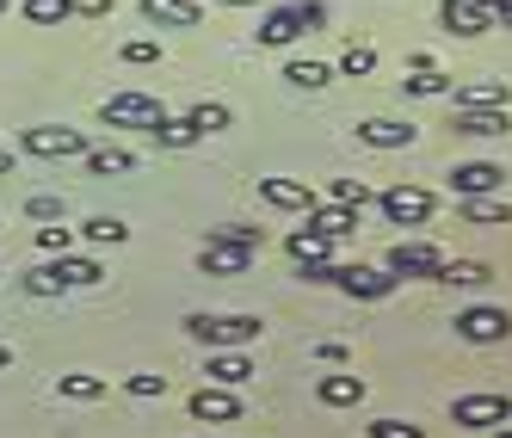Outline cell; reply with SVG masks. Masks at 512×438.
<instances>
[{
	"instance_id": "6da1fadb",
	"label": "cell",
	"mask_w": 512,
	"mask_h": 438,
	"mask_svg": "<svg viewBox=\"0 0 512 438\" xmlns=\"http://www.w3.org/2000/svg\"><path fill=\"white\" fill-rule=\"evenodd\" d=\"M105 272H99V260H81V253H50V260L38 266V272H25L19 284L31 290V297H62V290H87V284H99Z\"/></svg>"
},
{
	"instance_id": "7a4b0ae2",
	"label": "cell",
	"mask_w": 512,
	"mask_h": 438,
	"mask_svg": "<svg viewBox=\"0 0 512 438\" xmlns=\"http://www.w3.org/2000/svg\"><path fill=\"white\" fill-rule=\"evenodd\" d=\"M186 334L198 346H210V352L253 346V340H260V315H210V309H198V315H186Z\"/></svg>"
},
{
	"instance_id": "3957f363",
	"label": "cell",
	"mask_w": 512,
	"mask_h": 438,
	"mask_svg": "<svg viewBox=\"0 0 512 438\" xmlns=\"http://www.w3.org/2000/svg\"><path fill=\"white\" fill-rule=\"evenodd\" d=\"M19 149L38 155V161H75V155L93 149V142H87V130H68V124H31L19 136Z\"/></svg>"
},
{
	"instance_id": "277c9868",
	"label": "cell",
	"mask_w": 512,
	"mask_h": 438,
	"mask_svg": "<svg viewBox=\"0 0 512 438\" xmlns=\"http://www.w3.org/2000/svg\"><path fill=\"white\" fill-rule=\"evenodd\" d=\"M167 112H161V99L155 93H112V99H105L99 105V124H112V130H155Z\"/></svg>"
},
{
	"instance_id": "5b68a950",
	"label": "cell",
	"mask_w": 512,
	"mask_h": 438,
	"mask_svg": "<svg viewBox=\"0 0 512 438\" xmlns=\"http://www.w3.org/2000/svg\"><path fill=\"white\" fill-rule=\"evenodd\" d=\"M334 284L346 290V297H358V303H383V297H395V272L389 266H334Z\"/></svg>"
},
{
	"instance_id": "8992f818",
	"label": "cell",
	"mask_w": 512,
	"mask_h": 438,
	"mask_svg": "<svg viewBox=\"0 0 512 438\" xmlns=\"http://www.w3.org/2000/svg\"><path fill=\"white\" fill-rule=\"evenodd\" d=\"M383 266H389L395 278H438V266H445V253H438L432 241H395Z\"/></svg>"
},
{
	"instance_id": "52a82bcc",
	"label": "cell",
	"mask_w": 512,
	"mask_h": 438,
	"mask_svg": "<svg viewBox=\"0 0 512 438\" xmlns=\"http://www.w3.org/2000/svg\"><path fill=\"white\" fill-rule=\"evenodd\" d=\"M506 334H512V315L506 309H488L482 303V309H463L457 315V340H469V346H500Z\"/></svg>"
},
{
	"instance_id": "ba28073f",
	"label": "cell",
	"mask_w": 512,
	"mask_h": 438,
	"mask_svg": "<svg viewBox=\"0 0 512 438\" xmlns=\"http://www.w3.org/2000/svg\"><path fill=\"white\" fill-rule=\"evenodd\" d=\"M457 426H469V432H494V426H506L512 420V401L506 395H457Z\"/></svg>"
},
{
	"instance_id": "9c48e42d",
	"label": "cell",
	"mask_w": 512,
	"mask_h": 438,
	"mask_svg": "<svg viewBox=\"0 0 512 438\" xmlns=\"http://www.w3.org/2000/svg\"><path fill=\"white\" fill-rule=\"evenodd\" d=\"M377 204H383V216H389L395 229H420L426 216H432V192H420V186H389Z\"/></svg>"
},
{
	"instance_id": "30bf717a",
	"label": "cell",
	"mask_w": 512,
	"mask_h": 438,
	"mask_svg": "<svg viewBox=\"0 0 512 438\" xmlns=\"http://www.w3.org/2000/svg\"><path fill=\"white\" fill-rule=\"evenodd\" d=\"M438 19H445L451 38H482V31H494L488 0H438Z\"/></svg>"
},
{
	"instance_id": "8fae6325",
	"label": "cell",
	"mask_w": 512,
	"mask_h": 438,
	"mask_svg": "<svg viewBox=\"0 0 512 438\" xmlns=\"http://www.w3.org/2000/svg\"><path fill=\"white\" fill-rule=\"evenodd\" d=\"M500 186H506V167H494V161H457L451 167V192L457 198H488Z\"/></svg>"
},
{
	"instance_id": "7c38bea8",
	"label": "cell",
	"mask_w": 512,
	"mask_h": 438,
	"mask_svg": "<svg viewBox=\"0 0 512 438\" xmlns=\"http://www.w3.org/2000/svg\"><path fill=\"white\" fill-rule=\"evenodd\" d=\"M192 420H210V426L241 420V395H235V389H223V383H204V389L192 395Z\"/></svg>"
},
{
	"instance_id": "4fadbf2b",
	"label": "cell",
	"mask_w": 512,
	"mask_h": 438,
	"mask_svg": "<svg viewBox=\"0 0 512 438\" xmlns=\"http://www.w3.org/2000/svg\"><path fill=\"white\" fill-rule=\"evenodd\" d=\"M358 142H371V149H414L420 130L408 118H364L358 124Z\"/></svg>"
},
{
	"instance_id": "5bb4252c",
	"label": "cell",
	"mask_w": 512,
	"mask_h": 438,
	"mask_svg": "<svg viewBox=\"0 0 512 438\" xmlns=\"http://www.w3.org/2000/svg\"><path fill=\"white\" fill-rule=\"evenodd\" d=\"M457 136H506L512 118L500 112V105H457V118H451Z\"/></svg>"
},
{
	"instance_id": "9a60e30c",
	"label": "cell",
	"mask_w": 512,
	"mask_h": 438,
	"mask_svg": "<svg viewBox=\"0 0 512 438\" xmlns=\"http://www.w3.org/2000/svg\"><path fill=\"white\" fill-rule=\"evenodd\" d=\"M260 253H247V247H223V241H204V253H198V272H210V278H241Z\"/></svg>"
},
{
	"instance_id": "2e32d148",
	"label": "cell",
	"mask_w": 512,
	"mask_h": 438,
	"mask_svg": "<svg viewBox=\"0 0 512 438\" xmlns=\"http://www.w3.org/2000/svg\"><path fill=\"white\" fill-rule=\"evenodd\" d=\"M303 216H309L303 229H315V235H327V241H340V235H352V229H358V210H352V204H321V198H315Z\"/></svg>"
},
{
	"instance_id": "e0dca14e",
	"label": "cell",
	"mask_w": 512,
	"mask_h": 438,
	"mask_svg": "<svg viewBox=\"0 0 512 438\" xmlns=\"http://www.w3.org/2000/svg\"><path fill=\"white\" fill-rule=\"evenodd\" d=\"M210 383H223V389H241V383H253L260 371H253V358H247V346H229V352H210V371H204Z\"/></svg>"
},
{
	"instance_id": "ac0fdd59",
	"label": "cell",
	"mask_w": 512,
	"mask_h": 438,
	"mask_svg": "<svg viewBox=\"0 0 512 438\" xmlns=\"http://www.w3.org/2000/svg\"><path fill=\"white\" fill-rule=\"evenodd\" d=\"M142 19L149 25H173V31H192L204 19L198 0H142Z\"/></svg>"
},
{
	"instance_id": "d6986e66",
	"label": "cell",
	"mask_w": 512,
	"mask_h": 438,
	"mask_svg": "<svg viewBox=\"0 0 512 438\" xmlns=\"http://www.w3.org/2000/svg\"><path fill=\"white\" fill-rule=\"evenodd\" d=\"M297 38H303V13L297 7H272L260 19V44L266 50H284V44H297Z\"/></svg>"
},
{
	"instance_id": "ffe728a7",
	"label": "cell",
	"mask_w": 512,
	"mask_h": 438,
	"mask_svg": "<svg viewBox=\"0 0 512 438\" xmlns=\"http://www.w3.org/2000/svg\"><path fill=\"white\" fill-rule=\"evenodd\" d=\"M315 401H321V408H358V401H364V377H352V371L321 377L315 383Z\"/></svg>"
},
{
	"instance_id": "44dd1931",
	"label": "cell",
	"mask_w": 512,
	"mask_h": 438,
	"mask_svg": "<svg viewBox=\"0 0 512 438\" xmlns=\"http://www.w3.org/2000/svg\"><path fill=\"white\" fill-rule=\"evenodd\" d=\"M260 198L272 210H309L315 192H309V179H260Z\"/></svg>"
},
{
	"instance_id": "7402d4cb",
	"label": "cell",
	"mask_w": 512,
	"mask_h": 438,
	"mask_svg": "<svg viewBox=\"0 0 512 438\" xmlns=\"http://www.w3.org/2000/svg\"><path fill=\"white\" fill-rule=\"evenodd\" d=\"M457 105H500V112H512V87L506 81H451Z\"/></svg>"
},
{
	"instance_id": "603a6c76",
	"label": "cell",
	"mask_w": 512,
	"mask_h": 438,
	"mask_svg": "<svg viewBox=\"0 0 512 438\" xmlns=\"http://www.w3.org/2000/svg\"><path fill=\"white\" fill-rule=\"evenodd\" d=\"M327 247H334V241L315 235V229H290V235H284V253H290L297 266H327Z\"/></svg>"
},
{
	"instance_id": "cb8c5ba5",
	"label": "cell",
	"mask_w": 512,
	"mask_h": 438,
	"mask_svg": "<svg viewBox=\"0 0 512 438\" xmlns=\"http://www.w3.org/2000/svg\"><path fill=\"white\" fill-rule=\"evenodd\" d=\"M105 389H112V383L93 377V371H68V377H56V395H62V401H99Z\"/></svg>"
},
{
	"instance_id": "d4e9b609",
	"label": "cell",
	"mask_w": 512,
	"mask_h": 438,
	"mask_svg": "<svg viewBox=\"0 0 512 438\" xmlns=\"http://www.w3.org/2000/svg\"><path fill=\"white\" fill-rule=\"evenodd\" d=\"M186 118H192V130H198V136H216V130H229V124H235V112H229L223 99H198Z\"/></svg>"
},
{
	"instance_id": "484cf974",
	"label": "cell",
	"mask_w": 512,
	"mask_h": 438,
	"mask_svg": "<svg viewBox=\"0 0 512 438\" xmlns=\"http://www.w3.org/2000/svg\"><path fill=\"white\" fill-rule=\"evenodd\" d=\"M81 161H87V173H93V179H112V173H136V155H130V149H87Z\"/></svg>"
},
{
	"instance_id": "4316f807",
	"label": "cell",
	"mask_w": 512,
	"mask_h": 438,
	"mask_svg": "<svg viewBox=\"0 0 512 438\" xmlns=\"http://www.w3.org/2000/svg\"><path fill=\"white\" fill-rule=\"evenodd\" d=\"M284 81H290V87H303V93H321L327 81H334V68H327V62H303V56H297V62H284Z\"/></svg>"
},
{
	"instance_id": "83f0119b",
	"label": "cell",
	"mask_w": 512,
	"mask_h": 438,
	"mask_svg": "<svg viewBox=\"0 0 512 438\" xmlns=\"http://www.w3.org/2000/svg\"><path fill=\"white\" fill-rule=\"evenodd\" d=\"M457 204H463V223H512V204L494 198V192L488 198H457Z\"/></svg>"
},
{
	"instance_id": "f1b7e54d",
	"label": "cell",
	"mask_w": 512,
	"mask_h": 438,
	"mask_svg": "<svg viewBox=\"0 0 512 438\" xmlns=\"http://www.w3.org/2000/svg\"><path fill=\"white\" fill-rule=\"evenodd\" d=\"M149 136H155V149H192V142H204V136L192 130V118H161Z\"/></svg>"
},
{
	"instance_id": "f546056e",
	"label": "cell",
	"mask_w": 512,
	"mask_h": 438,
	"mask_svg": "<svg viewBox=\"0 0 512 438\" xmlns=\"http://www.w3.org/2000/svg\"><path fill=\"white\" fill-rule=\"evenodd\" d=\"M75 235H87L93 247H124V241H130V229L118 223V216H87V223H81Z\"/></svg>"
},
{
	"instance_id": "4dcf8cb0",
	"label": "cell",
	"mask_w": 512,
	"mask_h": 438,
	"mask_svg": "<svg viewBox=\"0 0 512 438\" xmlns=\"http://www.w3.org/2000/svg\"><path fill=\"white\" fill-rule=\"evenodd\" d=\"M494 272L482 266V260H445L438 266V284H463V290H475V284H488Z\"/></svg>"
},
{
	"instance_id": "1f68e13d",
	"label": "cell",
	"mask_w": 512,
	"mask_h": 438,
	"mask_svg": "<svg viewBox=\"0 0 512 438\" xmlns=\"http://www.w3.org/2000/svg\"><path fill=\"white\" fill-rule=\"evenodd\" d=\"M340 75H346V81L377 75V44H346V50H340Z\"/></svg>"
},
{
	"instance_id": "d6a6232c",
	"label": "cell",
	"mask_w": 512,
	"mask_h": 438,
	"mask_svg": "<svg viewBox=\"0 0 512 438\" xmlns=\"http://www.w3.org/2000/svg\"><path fill=\"white\" fill-rule=\"evenodd\" d=\"M401 93H414V99H438V93H451V75H438V68H414V75L401 81Z\"/></svg>"
},
{
	"instance_id": "836d02e7",
	"label": "cell",
	"mask_w": 512,
	"mask_h": 438,
	"mask_svg": "<svg viewBox=\"0 0 512 438\" xmlns=\"http://www.w3.org/2000/svg\"><path fill=\"white\" fill-rule=\"evenodd\" d=\"M25 19L31 25H62V19H75V0H25Z\"/></svg>"
},
{
	"instance_id": "e575fe53",
	"label": "cell",
	"mask_w": 512,
	"mask_h": 438,
	"mask_svg": "<svg viewBox=\"0 0 512 438\" xmlns=\"http://www.w3.org/2000/svg\"><path fill=\"white\" fill-rule=\"evenodd\" d=\"M210 241H223V247H247V253H260L266 235L260 229H247V223H223V229H210Z\"/></svg>"
},
{
	"instance_id": "d590c367",
	"label": "cell",
	"mask_w": 512,
	"mask_h": 438,
	"mask_svg": "<svg viewBox=\"0 0 512 438\" xmlns=\"http://www.w3.org/2000/svg\"><path fill=\"white\" fill-rule=\"evenodd\" d=\"M327 198H334V204H352V210H364V204H371V186H364V179H334V186H327Z\"/></svg>"
},
{
	"instance_id": "8d00e7d4",
	"label": "cell",
	"mask_w": 512,
	"mask_h": 438,
	"mask_svg": "<svg viewBox=\"0 0 512 438\" xmlns=\"http://www.w3.org/2000/svg\"><path fill=\"white\" fill-rule=\"evenodd\" d=\"M25 216H31V223H62L68 204H62V198H50V192H38V198H25Z\"/></svg>"
},
{
	"instance_id": "74e56055",
	"label": "cell",
	"mask_w": 512,
	"mask_h": 438,
	"mask_svg": "<svg viewBox=\"0 0 512 438\" xmlns=\"http://www.w3.org/2000/svg\"><path fill=\"white\" fill-rule=\"evenodd\" d=\"M124 389H130L136 401H155V395H167V377H155V371H136V377H124Z\"/></svg>"
},
{
	"instance_id": "f35d334b",
	"label": "cell",
	"mask_w": 512,
	"mask_h": 438,
	"mask_svg": "<svg viewBox=\"0 0 512 438\" xmlns=\"http://www.w3.org/2000/svg\"><path fill=\"white\" fill-rule=\"evenodd\" d=\"M124 62H130V68H149V62H161V44H155V38H130V44H124Z\"/></svg>"
},
{
	"instance_id": "ab89813d",
	"label": "cell",
	"mask_w": 512,
	"mask_h": 438,
	"mask_svg": "<svg viewBox=\"0 0 512 438\" xmlns=\"http://www.w3.org/2000/svg\"><path fill=\"white\" fill-rule=\"evenodd\" d=\"M364 432H371V438H426V432H420L414 420H371Z\"/></svg>"
},
{
	"instance_id": "60d3db41",
	"label": "cell",
	"mask_w": 512,
	"mask_h": 438,
	"mask_svg": "<svg viewBox=\"0 0 512 438\" xmlns=\"http://www.w3.org/2000/svg\"><path fill=\"white\" fill-rule=\"evenodd\" d=\"M38 247L44 253H75V229H38Z\"/></svg>"
},
{
	"instance_id": "b9f144b4",
	"label": "cell",
	"mask_w": 512,
	"mask_h": 438,
	"mask_svg": "<svg viewBox=\"0 0 512 438\" xmlns=\"http://www.w3.org/2000/svg\"><path fill=\"white\" fill-rule=\"evenodd\" d=\"M297 13H303V31H321V25H327V7H321V0H297Z\"/></svg>"
},
{
	"instance_id": "7bdbcfd3",
	"label": "cell",
	"mask_w": 512,
	"mask_h": 438,
	"mask_svg": "<svg viewBox=\"0 0 512 438\" xmlns=\"http://www.w3.org/2000/svg\"><path fill=\"white\" fill-rule=\"evenodd\" d=\"M112 7H118V0H75V19H105Z\"/></svg>"
},
{
	"instance_id": "ee69618b",
	"label": "cell",
	"mask_w": 512,
	"mask_h": 438,
	"mask_svg": "<svg viewBox=\"0 0 512 438\" xmlns=\"http://www.w3.org/2000/svg\"><path fill=\"white\" fill-rule=\"evenodd\" d=\"M315 358H321V364H346V346H340V340H321Z\"/></svg>"
},
{
	"instance_id": "f6af8a7d",
	"label": "cell",
	"mask_w": 512,
	"mask_h": 438,
	"mask_svg": "<svg viewBox=\"0 0 512 438\" xmlns=\"http://www.w3.org/2000/svg\"><path fill=\"white\" fill-rule=\"evenodd\" d=\"M0 371H13V346H0Z\"/></svg>"
},
{
	"instance_id": "bcb514c9",
	"label": "cell",
	"mask_w": 512,
	"mask_h": 438,
	"mask_svg": "<svg viewBox=\"0 0 512 438\" xmlns=\"http://www.w3.org/2000/svg\"><path fill=\"white\" fill-rule=\"evenodd\" d=\"M0 173H13V149H0Z\"/></svg>"
},
{
	"instance_id": "7dc6e473",
	"label": "cell",
	"mask_w": 512,
	"mask_h": 438,
	"mask_svg": "<svg viewBox=\"0 0 512 438\" xmlns=\"http://www.w3.org/2000/svg\"><path fill=\"white\" fill-rule=\"evenodd\" d=\"M223 7H260V0H223Z\"/></svg>"
},
{
	"instance_id": "c3c4849f",
	"label": "cell",
	"mask_w": 512,
	"mask_h": 438,
	"mask_svg": "<svg viewBox=\"0 0 512 438\" xmlns=\"http://www.w3.org/2000/svg\"><path fill=\"white\" fill-rule=\"evenodd\" d=\"M494 438H512V426H494Z\"/></svg>"
},
{
	"instance_id": "681fc988",
	"label": "cell",
	"mask_w": 512,
	"mask_h": 438,
	"mask_svg": "<svg viewBox=\"0 0 512 438\" xmlns=\"http://www.w3.org/2000/svg\"><path fill=\"white\" fill-rule=\"evenodd\" d=\"M7 7H13V0H0V13H7Z\"/></svg>"
}]
</instances>
